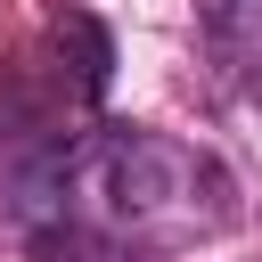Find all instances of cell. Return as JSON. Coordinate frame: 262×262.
Returning <instances> with one entry per match:
<instances>
[{
    "mask_svg": "<svg viewBox=\"0 0 262 262\" xmlns=\"http://www.w3.org/2000/svg\"><path fill=\"white\" fill-rule=\"evenodd\" d=\"M221 196H229V180L213 172V156H196L164 131H139V123H98L66 156V229L98 237L106 254L180 246L229 213Z\"/></svg>",
    "mask_w": 262,
    "mask_h": 262,
    "instance_id": "1",
    "label": "cell"
},
{
    "mask_svg": "<svg viewBox=\"0 0 262 262\" xmlns=\"http://www.w3.org/2000/svg\"><path fill=\"white\" fill-rule=\"evenodd\" d=\"M57 41H74V57H66V66H74V106H98V98H106V74H115L106 25L82 16V8H66V16H57ZM66 66H57V74H66Z\"/></svg>",
    "mask_w": 262,
    "mask_h": 262,
    "instance_id": "2",
    "label": "cell"
}]
</instances>
